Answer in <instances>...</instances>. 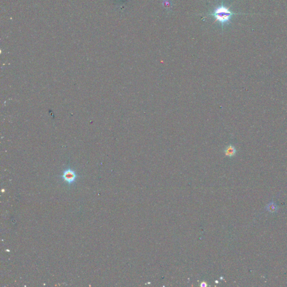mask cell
<instances>
[{"mask_svg":"<svg viewBox=\"0 0 287 287\" xmlns=\"http://www.w3.org/2000/svg\"><path fill=\"white\" fill-rule=\"evenodd\" d=\"M239 14L232 12L226 6L221 5L217 7L212 13L217 22H219L222 25L228 23L233 16L238 15Z\"/></svg>","mask_w":287,"mask_h":287,"instance_id":"obj_1","label":"cell"},{"mask_svg":"<svg viewBox=\"0 0 287 287\" xmlns=\"http://www.w3.org/2000/svg\"><path fill=\"white\" fill-rule=\"evenodd\" d=\"M61 177L66 182L69 183V185H71L75 182L77 176L74 171L71 169H67L64 172Z\"/></svg>","mask_w":287,"mask_h":287,"instance_id":"obj_2","label":"cell"},{"mask_svg":"<svg viewBox=\"0 0 287 287\" xmlns=\"http://www.w3.org/2000/svg\"><path fill=\"white\" fill-rule=\"evenodd\" d=\"M224 152L225 155L227 156L233 157L235 156L236 154V149L234 146H233L232 145H229L225 148Z\"/></svg>","mask_w":287,"mask_h":287,"instance_id":"obj_3","label":"cell"},{"mask_svg":"<svg viewBox=\"0 0 287 287\" xmlns=\"http://www.w3.org/2000/svg\"><path fill=\"white\" fill-rule=\"evenodd\" d=\"M266 209L270 213H275L278 210V208L277 205L274 202H270L269 204L266 206Z\"/></svg>","mask_w":287,"mask_h":287,"instance_id":"obj_4","label":"cell"},{"mask_svg":"<svg viewBox=\"0 0 287 287\" xmlns=\"http://www.w3.org/2000/svg\"><path fill=\"white\" fill-rule=\"evenodd\" d=\"M206 285H206V283H205V282H202V284H201V286H202V287H206Z\"/></svg>","mask_w":287,"mask_h":287,"instance_id":"obj_5","label":"cell"}]
</instances>
